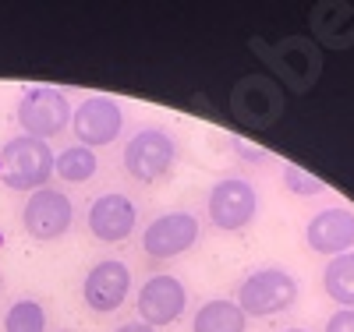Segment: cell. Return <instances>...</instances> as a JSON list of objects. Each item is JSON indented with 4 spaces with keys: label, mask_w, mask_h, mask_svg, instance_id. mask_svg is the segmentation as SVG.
I'll return each instance as SVG.
<instances>
[{
    "label": "cell",
    "mask_w": 354,
    "mask_h": 332,
    "mask_svg": "<svg viewBox=\"0 0 354 332\" xmlns=\"http://www.w3.org/2000/svg\"><path fill=\"white\" fill-rule=\"evenodd\" d=\"M283 110H287V99L273 75H245L230 88V113L245 128H255V131L273 128L283 117Z\"/></svg>",
    "instance_id": "obj_1"
},
{
    "label": "cell",
    "mask_w": 354,
    "mask_h": 332,
    "mask_svg": "<svg viewBox=\"0 0 354 332\" xmlns=\"http://www.w3.org/2000/svg\"><path fill=\"white\" fill-rule=\"evenodd\" d=\"M50 173H53L50 141L18 135L0 148V180L11 191H39L50 184Z\"/></svg>",
    "instance_id": "obj_2"
},
{
    "label": "cell",
    "mask_w": 354,
    "mask_h": 332,
    "mask_svg": "<svg viewBox=\"0 0 354 332\" xmlns=\"http://www.w3.org/2000/svg\"><path fill=\"white\" fill-rule=\"evenodd\" d=\"M294 300H298V280H294L287 268L270 265V268H255L252 276L241 280L238 286V308L248 318H270L287 311Z\"/></svg>",
    "instance_id": "obj_3"
},
{
    "label": "cell",
    "mask_w": 354,
    "mask_h": 332,
    "mask_svg": "<svg viewBox=\"0 0 354 332\" xmlns=\"http://www.w3.org/2000/svg\"><path fill=\"white\" fill-rule=\"evenodd\" d=\"M71 103L61 88L53 85H28L21 99H18V124H21V135L28 138H39V141H50L57 138L68 124H71Z\"/></svg>",
    "instance_id": "obj_4"
},
{
    "label": "cell",
    "mask_w": 354,
    "mask_h": 332,
    "mask_svg": "<svg viewBox=\"0 0 354 332\" xmlns=\"http://www.w3.org/2000/svg\"><path fill=\"white\" fill-rule=\"evenodd\" d=\"M177 163V145L163 128H142L124 145V170L138 184H156Z\"/></svg>",
    "instance_id": "obj_5"
},
{
    "label": "cell",
    "mask_w": 354,
    "mask_h": 332,
    "mask_svg": "<svg viewBox=\"0 0 354 332\" xmlns=\"http://www.w3.org/2000/svg\"><path fill=\"white\" fill-rule=\"evenodd\" d=\"M75 223V205L64 191L57 188H39L28 195L25 208H21V226L25 233L32 240H43V244H50V240H61Z\"/></svg>",
    "instance_id": "obj_6"
},
{
    "label": "cell",
    "mask_w": 354,
    "mask_h": 332,
    "mask_svg": "<svg viewBox=\"0 0 354 332\" xmlns=\"http://www.w3.org/2000/svg\"><path fill=\"white\" fill-rule=\"evenodd\" d=\"M259 213V195L245 177H223L209 191V219L223 233L245 230Z\"/></svg>",
    "instance_id": "obj_7"
},
{
    "label": "cell",
    "mask_w": 354,
    "mask_h": 332,
    "mask_svg": "<svg viewBox=\"0 0 354 332\" xmlns=\"http://www.w3.org/2000/svg\"><path fill=\"white\" fill-rule=\"evenodd\" d=\"M185 308H188V290H185V283L177 280V276H167V273L149 276V280L142 283L138 297H135L138 318H142L145 325H153V329L177 322V318L185 315Z\"/></svg>",
    "instance_id": "obj_8"
},
{
    "label": "cell",
    "mask_w": 354,
    "mask_h": 332,
    "mask_svg": "<svg viewBox=\"0 0 354 332\" xmlns=\"http://www.w3.org/2000/svg\"><path fill=\"white\" fill-rule=\"evenodd\" d=\"M270 57V64L277 71L280 81H287L294 92H305V88L315 85L319 71H322V53L312 39H301V36H290L283 43H277V50H262Z\"/></svg>",
    "instance_id": "obj_9"
},
{
    "label": "cell",
    "mask_w": 354,
    "mask_h": 332,
    "mask_svg": "<svg viewBox=\"0 0 354 332\" xmlns=\"http://www.w3.org/2000/svg\"><path fill=\"white\" fill-rule=\"evenodd\" d=\"M121 128H124V113L110 96H88L71 113V131L78 135V145L85 148L110 145L121 135Z\"/></svg>",
    "instance_id": "obj_10"
},
{
    "label": "cell",
    "mask_w": 354,
    "mask_h": 332,
    "mask_svg": "<svg viewBox=\"0 0 354 332\" xmlns=\"http://www.w3.org/2000/svg\"><path fill=\"white\" fill-rule=\"evenodd\" d=\"M131 293V268L117 258L96 262L82 283V300L100 315H113Z\"/></svg>",
    "instance_id": "obj_11"
},
{
    "label": "cell",
    "mask_w": 354,
    "mask_h": 332,
    "mask_svg": "<svg viewBox=\"0 0 354 332\" xmlns=\"http://www.w3.org/2000/svg\"><path fill=\"white\" fill-rule=\"evenodd\" d=\"M198 240V219L192 213H163L142 233V251L149 258H177L195 248Z\"/></svg>",
    "instance_id": "obj_12"
},
{
    "label": "cell",
    "mask_w": 354,
    "mask_h": 332,
    "mask_svg": "<svg viewBox=\"0 0 354 332\" xmlns=\"http://www.w3.org/2000/svg\"><path fill=\"white\" fill-rule=\"evenodd\" d=\"M135 223H138V208L128 195H100L93 205H88V233L103 244H121L135 233Z\"/></svg>",
    "instance_id": "obj_13"
},
{
    "label": "cell",
    "mask_w": 354,
    "mask_h": 332,
    "mask_svg": "<svg viewBox=\"0 0 354 332\" xmlns=\"http://www.w3.org/2000/svg\"><path fill=\"white\" fill-rule=\"evenodd\" d=\"M305 244L319 255H347L354 248V213L351 208H319L305 226Z\"/></svg>",
    "instance_id": "obj_14"
},
{
    "label": "cell",
    "mask_w": 354,
    "mask_h": 332,
    "mask_svg": "<svg viewBox=\"0 0 354 332\" xmlns=\"http://www.w3.org/2000/svg\"><path fill=\"white\" fill-rule=\"evenodd\" d=\"M248 315L238 308V300H205L192 318V332H245Z\"/></svg>",
    "instance_id": "obj_15"
},
{
    "label": "cell",
    "mask_w": 354,
    "mask_h": 332,
    "mask_svg": "<svg viewBox=\"0 0 354 332\" xmlns=\"http://www.w3.org/2000/svg\"><path fill=\"white\" fill-rule=\"evenodd\" d=\"M96 170H100V159L85 145H68L53 156V173L61 180H68V184H85V180L96 177Z\"/></svg>",
    "instance_id": "obj_16"
},
{
    "label": "cell",
    "mask_w": 354,
    "mask_h": 332,
    "mask_svg": "<svg viewBox=\"0 0 354 332\" xmlns=\"http://www.w3.org/2000/svg\"><path fill=\"white\" fill-rule=\"evenodd\" d=\"M322 286H326L330 300L354 311V251L330 258V265L322 268Z\"/></svg>",
    "instance_id": "obj_17"
},
{
    "label": "cell",
    "mask_w": 354,
    "mask_h": 332,
    "mask_svg": "<svg viewBox=\"0 0 354 332\" xmlns=\"http://www.w3.org/2000/svg\"><path fill=\"white\" fill-rule=\"evenodd\" d=\"M4 332H46V311L39 300L21 297L4 315Z\"/></svg>",
    "instance_id": "obj_18"
},
{
    "label": "cell",
    "mask_w": 354,
    "mask_h": 332,
    "mask_svg": "<svg viewBox=\"0 0 354 332\" xmlns=\"http://www.w3.org/2000/svg\"><path fill=\"white\" fill-rule=\"evenodd\" d=\"M283 184H287L294 195H305V198L326 191V184H322L319 177H312V173H305V170H298V166H283Z\"/></svg>",
    "instance_id": "obj_19"
},
{
    "label": "cell",
    "mask_w": 354,
    "mask_h": 332,
    "mask_svg": "<svg viewBox=\"0 0 354 332\" xmlns=\"http://www.w3.org/2000/svg\"><path fill=\"white\" fill-rule=\"evenodd\" d=\"M326 332H354V311H351V308L333 311L330 322H326Z\"/></svg>",
    "instance_id": "obj_20"
},
{
    "label": "cell",
    "mask_w": 354,
    "mask_h": 332,
    "mask_svg": "<svg viewBox=\"0 0 354 332\" xmlns=\"http://www.w3.org/2000/svg\"><path fill=\"white\" fill-rule=\"evenodd\" d=\"M113 332H156V329L145 325V322H124V325H117Z\"/></svg>",
    "instance_id": "obj_21"
},
{
    "label": "cell",
    "mask_w": 354,
    "mask_h": 332,
    "mask_svg": "<svg viewBox=\"0 0 354 332\" xmlns=\"http://www.w3.org/2000/svg\"><path fill=\"white\" fill-rule=\"evenodd\" d=\"M287 332H305V329H287Z\"/></svg>",
    "instance_id": "obj_22"
}]
</instances>
